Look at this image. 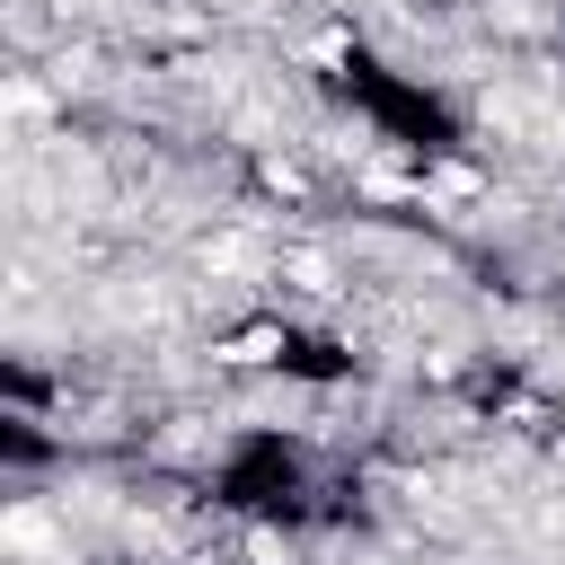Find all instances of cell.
Returning <instances> with one entry per match:
<instances>
[{"mask_svg":"<svg viewBox=\"0 0 565 565\" xmlns=\"http://www.w3.org/2000/svg\"><path fill=\"white\" fill-rule=\"evenodd\" d=\"M274 353H282V335H274V327H247V335H230V344H221V362H230V371H256V362H274Z\"/></svg>","mask_w":565,"mask_h":565,"instance_id":"1","label":"cell"}]
</instances>
